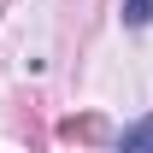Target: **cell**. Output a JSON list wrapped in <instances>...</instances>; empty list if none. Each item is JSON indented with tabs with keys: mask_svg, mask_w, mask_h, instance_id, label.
I'll return each instance as SVG.
<instances>
[{
	"mask_svg": "<svg viewBox=\"0 0 153 153\" xmlns=\"http://www.w3.org/2000/svg\"><path fill=\"white\" fill-rule=\"evenodd\" d=\"M118 153H153V118H141V124L118 141Z\"/></svg>",
	"mask_w": 153,
	"mask_h": 153,
	"instance_id": "obj_1",
	"label": "cell"
},
{
	"mask_svg": "<svg viewBox=\"0 0 153 153\" xmlns=\"http://www.w3.org/2000/svg\"><path fill=\"white\" fill-rule=\"evenodd\" d=\"M124 24L130 30H147L153 24V0H124Z\"/></svg>",
	"mask_w": 153,
	"mask_h": 153,
	"instance_id": "obj_2",
	"label": "cell"
}]
</instances>
